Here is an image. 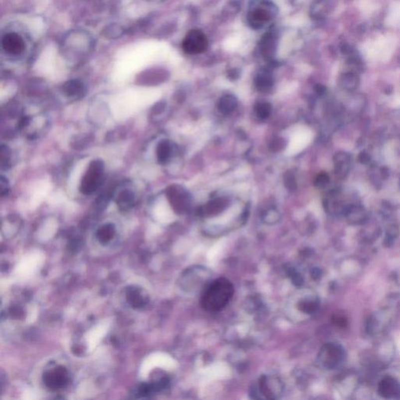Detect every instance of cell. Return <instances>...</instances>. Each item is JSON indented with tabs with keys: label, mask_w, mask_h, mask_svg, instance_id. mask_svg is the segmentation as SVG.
I'll return each mask as SVG.
<instances>
[{
	"label": "cell",
	"mask_w": 400,
	"mask_h": 400,
	"mask_svg": "<svg viewBox=\"0 0 400 400\" xmlns=\"http://www.w3.org/2000/svg\"><path fill=\"white\" fill-rule=\"evenodd\" d=\"M234 292L231 281L227 278H217L204 291L201 298L202 307L208 312L220 311L231 301Z\"/></svg>",
	"instance_id": "6da1fadb"
},
{
	"label": "cell",
	"mask_w": 400,
	"mask_h": 400,
	"mask_svg": "<svg viewBox=\"0 0 400 400\" xmlns=\"http://www.w3.org/2000/svg\"><path fill=\"white\" fill-rule=\"evenodd\" d=\"M104 163L101 160H95L89 164L80 185V192L89 196L97 191L103 182Z\"/></svg>",
	"instance_id": "7a4b0ae2"
},
{
	"label": "cell",
	"mask_w": 400,
	"mask_h": 400,
	"mask_svg": "<svg viewBox=\"0 0 400 400\" xmlns=\"http://www.w3.org/2000/svg\"><path fill=\"white\" fill-rule=\"evenodd\" d=\"M182 48L188 54H199L208 48V39L200 30L193 29L189 31L182 42Z\"/></svg>",
	"instance_id": "3957f363"
},
{
	"label": "cell",
	"mask_w": 400,
	"mask_h": 400,
	"mask_svg": "<svg viewBox=\"0 0 400 400\" xmlns=\"http://www.w3.org/2000/svg\"><path fill=\"white\" fill-rule=\"evenodd\" d=\"M44 384L52 390H57L64 387L69 380L67 368L58 366L50 371H47L42 377Z\"/></svg>",
	"instance_id": "277c9868"
},
{
	"label": "cell",
	"mask_w": 400,
	"mask_h": 400,
	"mask_svg": "<svg viewBox=\"0 0 400 400\" xmlns=\"http://www.w3.org/2000/svg\"><path fill=\"white\" fill-rule=\"evenodd\" d=\"M343 358V351L333 343L325 345L319 354V360L325 368H332L337 366Z\"/></svg>",
	"instance_id": "5b68a950"
},
{
	"label": "cell",
	"mask_w": 400,
	"mask_h": 400,
	"mask_svg": "<svg viewBox=\"0 0 400 400\" xmlns=\"http://www.w3.org/2000/svg\"><path fill=\"white\" fill-rule=\"evenodd\" d=\"M167 197L175 212L182 213L187 209L189 205L188 197L184 190H182L179 186H170L167 190Z\"/></svg>",
	"instance_id": "8992f818"
},
{
	"label": "cell",
	"mask_w": 400,
	"mask_h": 400,
	"mask_svg": "<svg viewBox=\"0 0 400 400\" xmlns=\"http://www.w3.org/2000/svg\"><path fill=\"white\" fill-rule=\"evenodd\" d=\"M281 383L278 379L262 377L258 382L254 394H260L264 398L274 399V396L281 392Z\"/></svg>",
	"instance_id": "52a82bcc"
},
{
	"label": "cell",
	"mask_w": 400,
	"mask_h": 400,
	"mask_svg": "<svg viewBox=\"0 0 400 400\" xmlns=\"http://www.w3.org/2000/svg\"><path fill=\"white\" fill-rule=\"evenodd\" d=\"M126 299L131 307L135 309L143 308L149 301L148 295L146 291L135 285L127 288Z\"/></svg>",
	"instance_id": "ba28073f"
},
{
	"label": "cell",
	"mask_w": 400,
	"mask_h": 400,
	"mask_svg": "<svg viewBox=\"0 0 400 400\" xmlns=\"http://www.w3.org/2000/svg\"><path fill=\"white\" fill-rule=\"evenodd\" d=\"M4 50L11 55H19L24 49L23 38L16 33H9L4 35L2 39Z\"/></svg>",
	"instance_id": "9c48e42d"
},
{
	"label": "cell",
	"mask_w": 400,
	"mask_h": 400,
	"mask_svg": "<svg viewBox=\"0 0 400 400\" xmlns=\"http://www.w3.org/2000/svg\"><path fill=\"white\" fill-rule=\"evenodd\" d=\"M379 393L386 399H397L400 397V384L393 378H386L381 381Z\"/></svg>",
	"instance_id": "30bf717a"
},
{
	"label": "cell",
	"mask_w": 400,
	"mask_h": 400,
	"mask_svg": "<svg viewBox=\"0 0 400 400\" xmlns=\"http://www.w3.org/2000/svg\"><path fill=\"white\" fill-rule=\"evenodd\" d=\"M249 25L254 29L261 28L266 23L270 20V14L268 11L263 8H258L251 11L247 17Z\"/></svg>",
	"instance_id": "8fae6325"
},
{
	"label": "cell",
	"mask_w": 400,
	"mask_h": 400,
	"mask_svg": "<svg viewBox=\"0 0 400 400\" xmlns=\"http://www.w3.org/2000/svg\"><path fill=\"white\" fill-rule=\"evenodd\" d=\"M335 174L341 179L346 177L350 168V156L346 153H339L334 157Z\"/></svg>",
	"instance_id": "7c38bea8"
},
{
	"label": "cell",
	"mask_w": 400,
	"mask_h": 400,
	"mask_svg": "<svg viewBox=\"0 0 400 400\" xmlns=\"http://www.w3.org/2000/svg\"><path fill=\"white\" fill-rule=\"evenodd\" d=\"M62 91L68 97H76L82 96V93L85 91V86L79 80H70L63 85Z\"/></svg>",
	"instance_id": "4fadbf2b"
},
{
	"label": "cell",
	"mask_w": 400,
	"mask_h": 400,
	"mask_svg": "<svg viewBox=\"0 0 400 400\" xmlns=\"http://www.w3.org/2000/svg\"><path fill=\"white\" fill-rule=\"evenodd\" d=\"M227 206V201L225 199H216L208 202L202 208V213L207 216H213L218 214L225 209Z\"/></svg>",
	"instance_id": "5bb4252c"
},
{
	"label": "cell",
	"mask_w": 400,
	"mask_h": 400,
	"mask_svg": "<svg viewBox=\"0 0 400 400\" xmlns=\"http://www.w3.org/2000/svg\"><path fill=\"white\" fill-rule=\"evenodd\" d=\"M115 233V226L113 223H107L98 230L96 237L100 243L106 245L114 238Z\"/></svg>",
	"instance_id": "9a60e30c"
},
{
	"label": "cell",
	"mask_w": 400,
	"mask_h": 400,
	"mask_svg": "<svg viewBox=\"0 0 400 400\" xmlns=\"http://www.w3.org/2000/svg\"><path fill=\"white\" fill-rule=\"evenodd\" d=\"M134 202H135V195L130 190H123L117 197V204L121 211L130 209Z\"/></svg>",
	"instance_id": "2e32d148"
},
{
	"label": "cell",
	"mask_w": 400,
	"mask_h": 400,
	"mask_svg": "<svg viewBox=\"0 0 400 400\" xmlns=\"http://www.w3.org/2000/svg\"><path fill=\"white\" fill-rule=\"evenodd\" d=\"M172 155V146L168 140L160 142L157 148V157L159 163L164 164L169 160Z\"/></svg>",
	"instance_id": "e0dca14e"
},
{
	"label": "cell",
	"mask_w": 400,
	"mask_h": 400,
	"mask_svg": "<svg viewBox=\"0 0 400 400\" xmlns=\"http://www.w3.org/2000/svg\"><path fill=\"white\" fill-rule=\"evenodd\" d=\"M236 107V98L231 95L223 96L219 102V110L223 114H230Z\"/></svg>",
	"instance_id": "ac0fdd59"
},
{
	"label": "cell",
	"mask_w": 400,
	"mask_h": 400,
	"mask_svg": "<svg viewBox=\"0 0 400 400\" xmlns=\"http://www.w3.org/2000/svg\"><path fill=\"white\" fill-rule=\"evenodd\" d=\"M261 51L265 57H272L275 51V41L272 34H265L263 37L261 41Z\"/></svg>",
	"instance_id": "d6986e66"
},
{
	"label": "cell",
	"mask_w": 400,
	"mask_h": 400,
	"mask_svg": "<svg viewBox=\"0 0 400 400\" xmlns=\"http://www.w3.org/2000/svg\"><path fill=\"white\" fill-rule=\"evenodd\" d=\"M255 83H256V86L257 87V89L259 90H267V89H270V87L272 86V78L268 74H260L256 78Z\"/></svg>",
	"instance_id": "ffe728a7"
},
{
	"label": "cell",
	"mask_w": 400,
	"mask_h": 400,
	"mask_svg": "<svg viewBox=\"0 0 400 400\" xmlns=\"http://www.w3.org/2000/svg\"><path fill=\"white\" fill-rule=\"evenodd\" d=\"M343 85L345 89L347 90H354L358 85V78L355 74L348 73V74H345L343 77Z\"/></svg>",
	"instance_id": "44dd1931"
},
{
	"label": "cell",
	"mask_w": 400,
	"mask_h": 400,
	"mask_svg": "<svg viewBox=\"0 0 400 400\" xmlns=\"http://www.w3.org/2000/svg\"><path fill=\"white\" fill-rule=\"evenodd\" d=\"M256 114L260 119H266L269 117L271 112V106L268 103H260L256 104L255 107Z\"/></svg>",
	"instance_id": "7402d4cb"
},
{
	"label": "cell",
	"mask_w": 400,
	"mask_h": 400,
	"mask_svg": "<svg viewBox=\"0 0 400 400\" xmlns=\"http://www.w3.org/2000/svg\"><path fill=\"white\" fill-rule=\"evenodd\" d=\"M0 154H1L2 169H4V168L7 169V167L9 166V159H10V152L7 146H1Z\"/></svg>",
	"instance_id": "603a6c76"
},
{
	"label": "cell",
	"mask_w": 400,
	"mask_h": 400,
	"mask_svg": "<svg viewBox=\"0 0 400 400\" xmlns=\"http://www.w3.org/2000/svg\"><path fill=\"white\" fill-rule=\"evenodd\" d=\"M329 177L326 173H321L317 175L314 181V185L318 189H324L328 186L329 183Z\"/></svg>",
	"instance_id": "cb8c5ba5"
},
{
	"label": "cell",
	"mask_w": 400,
	"mask_h": 400,
	"mask_svg": "<svg viewBox=\"0 0 400 400\" xmlns=\"http://www.w3.org/2000/svg\"><path fill=\"white\" fill-rule=\"evenodd\" d=\"M299 309L306 312V313H313L314 310L317 308V304L315 302L313 301H304L299 303Z\"/></svg>",
	"instance_id": "d4e9b609"
},
{
	"label": "cell",
	"mask_w": 400,
	"mask_h": 400,
	"mask_svg": "<svg viewBox=\"0 0 400 400\" xmlns=\"http://www.w3.org/2000/svg\"><path fill=\"white\" fill-rule=\"evenodd\" d=\"M285 184L287 189L289 190H295L296 189V179L290 173H287L285 177Z\"/></svg>",
	"instance_id": "484cf974"
},
{
	"label": "cell",
	"mask_w": 400,
	"mask_h": 400,
	"mask_svg": "<svg viewBox=\"0 0 400 400\" xmlns=\"http://www.w3.org/2000/svg\"><path fill=\"white\" fill-rule=\"evenodd\" d=\"M0 190H1L2 197L8 195L9 192V183H8L7 179L4 178L3 176H1V179H0Z\"/></svg>",
	"instance_id": "4316f807"
},
{
	"label": "cell",
	"mask_w": 400,
	"mask_h": 400,
	"mask_svg": "<svg viewBox=\"0 0 400 400\" xmlns=\"http://www.w3.org/2000/svg\"><path fill=\"white\" fill-rule=\"evenodd\" d=\"M284 146H285V142H284L283 139H281V138H276L274 140L271 142L270 147H271V150L273 151H280V150L284 148Z\"/></svg>",
	"instance_id": "83f0119b"
},
{
	"label": "cell",
	"mask_w": 400,
	"mask_h": 400,
	"mask_svg": "<svg viewBox=\"0 0 400 400\" xmlns=\"http://www.w3.org/2000/svg\"><path fill=\"white\" fill-rule=\"evenodd\" d=\"M333 321L334 324L338 327L344 328V327H346V325H347V321H346V318L343 317H339V316L335 317H334Z\"/></svg>",
	"instance_id": "f1b7e54d"
},
{
	"label": "cell",
	"mask_w": 400,
	"mask_h": 400,
	"mask_svg": "<svg viewBox=\"0 0 400 400\" xmlns=\"http://www.w3.org/2000/svg\"><path fill=\"white\" fill-rule=\"evenodd\" d=\"M370 160H371V157L368 155L367 152L363 151L361 152V154H359L358 161L361 164H368V163H369Z\"/></svg>",
	"instance_id": "f546056e"
},
{
	"label": "cell",
	"mask_w": 400,
	"mask_h": 400,
	"mask_svg": "<svg viewBox=\"0 0 400 400\" xmlns=\"http://www.w3.org/2000/svg\"><path fill=\"white\" fill-rule=\"evenodd\" d=\"M10 313L14 317H21L23 315V312L20 307H13L10 309Z\"/></svg>",
	"instance_id": "4dcf8cb0"
},
{
	"label": "cell",
	"mask_w": 400,
	"mask_h": 400,
	"mask_svg": "<svg viewBox=\"0 0 400 400\" xmlns=\"http://www.w3.org/2000/svg\"><path fill=\"white\" fill-rule=\"evenodd\" d=\"M80 246V242L78 240H72L69 244V249L71 251L78 250Z\"/></svg>",
	"instance_id": "1f68e13d"
},
{
	"label": "cell",
	"mask_w": 400,
	"mask_h": 400,
	"mask_svg": "<svg viewBox=\"0 0 400 400\" xmlns=\"http://www.w3.org/2000/svg\"><path fill=\"white\" fill-rule=\"evenodd\" d=\"M315 90L318 95L321 96V95H324V94H325V91H326V88H325L324 85H317V86H316Z\"/></svg>",
	"instance_id": "d6a6232c"
},
{
	"label": "cell",
	"mask_w": 400,
	"mask_h": 400,
	"mask_svg": "<svg viewBox=\"0 0 400 400\" xmlns=\"http://www.w3.org/2000/svg\"><path fill=\"white\" fill-rule=\"evenodd\" d=\"M164 104L162 103H159L155 105V107L153 109L155 113H161L164 110Z\"/></svg>",
	"instance_id": "836d02e7"
},
{
	"label": "cell",
	"mask_w": 400,
	"mask_h": 400,
	"mask_svg": "<svg viewBox=\"0 0 400 400\" xmlns=\"http://www.w3.org/2000/svg\"><path fill=\"white\" fill-rule=\"evenodd\" d=\"M28 123H29L28 117H23V118H22L21 121H20V123H19V126L21 127V128H23V127L26 126V125H28Z\"/></svg>",
	"instance_id": "e575fe53"
},
{
	"label": "cell",
	"mask_w": 400,
	"mask_h": 400,
	"mask_svg": "<svg viewBox=\"0 0 400 400\" xmlns=\"http://www.w3.org/2000/svg\"><path fill=\"white\" fill-rule=\"evenodd\" d=\"M381 172H382V176L383 179H386L389 177V170H388V168H382L381 169Z\"/></svg>",
	"instance_id": "d590c367"
},
{
	"label": "cell",
	"mask_w": 400,
	"mask_h": 400,
	"mask_svg": "<svg viewBox=\"0 0 400 400\" xmlns=\"http://www.w3.org/2000/svg\"></svg>",
	"instance_id": "8d00e7d4"
}]
</instances>
